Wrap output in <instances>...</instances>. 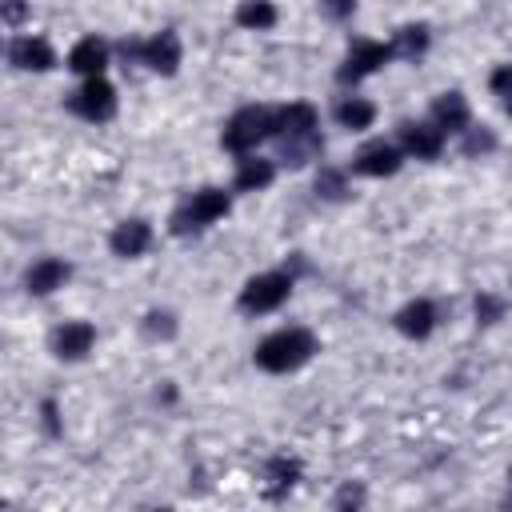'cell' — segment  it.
I'll list each match as a JSON object with an SVG mask.
<instances>
[{"label": "cell", "instance_id": "cell-1", "mask_svg": "<svg viewBox=\"0 0 512 512\" xmlns=\"http://www.w3.org/2000/svg\"><path fill=\"white\" fill-rule=\"evenodd\" d=\"M316 336L308 332V328H300V324H288V328H276V332H268L260 344H256V352H252V360H256V368L260 372H272V376H288V372H296V368H304L312 356H316Z\"/></svg>", "mask_w": 512, "mask_h": 512}, {"label": "cell", "instance_id": "cell-2", "mask_svg": "<svg viewBox=\"0 0 512 512\" xmlns=\"http://www.w3.org/2000/svg\"><path fill=\"white\" fill-rule=\"evenodd\" d=\"M272 128H276V108H268V104H244V108H236L224 120L220 148L232 152V156H248L264 140H272Z\"/></svg>", "mask_w": 512, "mask_h": 512}, {"label": "cell", "instance_id": "cell-3", "mask_svg": "<svg viewBox=\"0 0 512 512\" xmlns=\"http://www.w3.org/2000/svg\"><path fill=\"white\" fill-rule=\"evenodd\" d=\"M232 212V192H224V188H196L188 200H180L176 204V212L168 216V232L172 236H196V232H204V228H212L216 220H224Z\"/></svg>", "mask_w": 512, "mask_h": 512}, {"label": "cell", "instance_id": "cell-4", "mask_svg": "<svg viewBox=\"0 0 512 512\" xmlns=\"http://www.w3.org/2000/svg\"><path fill=\"white\" fill-rule=\"evenodd\" d=\"M292 288H296V272L272 268V272L248 276L244 288H240V296H236V304H240V312H248V316H264V312H276V308L292 296Z\"/></svg>", "mask_w": 512, "mask_h": 512}, {"label": "cell", "instance_id": "cell-5", "mask_svg": "<svg viewBox=\"0 0 512 512\" xmlns=\"http://www.w3.org/2000/svg\"><path fill=\"white\" fill-rule=\"evenodd\" d=\"M120 52H124V60H136V64H144V68L156 72V76H176V72H180V60H184L180 36H176L172 28L156 32V36H148V40H124Z\"/></svg>", "mask_w": 512, "mask_h": 512}, {"label": "cell", "instance_id": "cell-6", "mask_svg": "<svg viewBox=\"0 0 512 512\" xmlns=\"http://www.w3.org/2000/svg\"><path fill=\"white\" fill-rule=\"evenodd\" d=\"M388 60H396L392 40H352L348 52H344V60H340V68H336V80H340L344 88H348V84H360V80H368L372 72H380Z\"/></svg>", "mask_w": 512, "mask_h": 512}, {"label": "cell", "instance_id": "cell-7", "mask_svg": "<svg viewBox=\"0 0 512 512\" xmlns=\"http://www.w3.org/2000/svg\"><path fill=\"white\" fill-rule=\"evenodd\" d=\"M116 108H120L116 88H112L104 76H88V80H80V88L68 96V112L80 116V120H88V124H104V120H112Z\"/></svg>", "mask_w": 512, "mask_h": 512}, {"label": "cell", "instance_id": "cell-8", "mask_svg": "<svg viewBox=\"0 0 512 512\" xmlns=\"http://www.w3.org/2000/svg\"><path fill=\"white\" fill-rule=\"evenodd\" d=\"M400 164H404V148H400L396 140H368V144L352 156L348 172H356V176H372V180H384V176H396V172H400Z\"/></svg>", "mask_w": 512, "mask_h": 512}, {"label": "cell", "instance_id": "cell-9", "mask_svg": "<svg viewBox=\"0 0 512 512\" xmlns=\"http://www.w3.org/2000/svg\"><path fill=\"white\" fill-rule=\"evenodd\" d=\"M48 348H52L56 360L76 364V360H84L96 348V324H88V320H64V324L52 328Z\"/></svg>", "mask_w": 512, "mask_h": 512}, {"label": "cell", "instance_id": "cell-10", "mask_svg": "<svg viewBox=\"0 0 512 512\" xmlns=\"http://www.w3.org/2000/svg\"><path fill=\"white\" fill-rule=\"evenodd\" d=\"M8 64L16 72H52L56 68V48L44 36L20 32V36L8 40Z\"/></svg>", "mask_w": 512, "mask_h": 512}, {"label": "cell", "instance_id": "cell-11", "mask_svg": "<svg viewBox=\"0 0 512 512\" xmlns=\"http://www.w3.org/2000/svg\"><path fill=\"white\" fill-rule=\"evenodd\" d=\"M72 280V264L64 256H40L24 268V292L28 296H52Z\"/></svg>", "mask_w": 512, "mask_h": 512}, {"label": "cell", "instance_id": "cell-12", "mask_svg": "<svg viewBox=\"0 0 512 512\" xmlns=\"http://www.w3.org/2000/svg\"><path fill=\"white\" fill-rule=\"evenodd\" d=\"M392 324H396V332L404 340H428L436 332V324H440V308L428 296H416V300H408V304L396 308Z\"/></svg>", "mask_w": 512, "mask_h": 512}, {"label": "cell", "instance_id": "cell-13", "mask_svg": "<svg viewBox=\"0 0 512 512\" xmlns=\"http://www.w3.org/2000/svg\"><path fill=\"white\" fill-rule=\"evenodd\" d=\"M444 132L432 124V120H404L400 124V148H404V156H412V160H436L440 152H444Z\"/></svg>", "mask_w": 512, "mask_h": 512}, {"label": "cell", "instance_id": "cell-14", "mask_svg": "<svg viewBox=\"0 0 512 512\" xmlns=\"http://www.w3.org/2000/svg\"><path fill=\"white\" fill-rule=\"evenodd\" d=\"M320 132V112L304 100H288L276 108V128L272 140H300V136H316Z\"/></svg>", "mask_w": 512, "mask_h": 512}, {"label": "cell", "instance_id": "cell-15", "mask_svg": "<svg viewBox=\"0 0 512 512\" xmlns=\"http://www.w3.org/2000/svg\"><path fill=\"white\" fill-rule=\"evenodd\" d=\"M108 248H112V256H120V260H136V256H144V252L152 248V224H148L144 216H128V220H120V224L108 232Z\"/></svg>", "mask_w": 512, "mask_h": 512}, {"label": "cell", "instance_id": "cell-16", "mask_svg": "<svg viewBox=\"0 0 512 512\" xmlns=\"http://www.w3.org/2000/svg\"><path fill=\"white\" fill-rule=\"evenodd\" d=\"M108 56H112L108 40H100V36H84V40H76V44L68 48V72H76L80 80H88V76H104Z\"/></svg>", "mask_w": 512, "mask_h": 512}, {"label": "cell", "instance_id": "cell-17", "mask_svg": "<svg viewBox=\"0 0 512 512\" xmlns=\"http://www.w3.org/2000/svg\"><path fill=\"white\" fill-rule=\"evenodd\" d=\"M428 120H432V124H436L444 136H460V132L472 124V108H468L464 92H440V96L432 100Z\"/></svg>", "mask_w": 512, "mask_h": 512}, {"label": "cell", "instance_id": "cell-18", "mask_svg": "<svg viewBox=\"0 0 512 512\" xmlns=\"http://www.w3.org/2000/svg\"><path fill=\"white\" fill-rule=\"evenodd\" d=\"M300 476H304V468H300V460L296 456H272L268 464H264V496L268 500H284L296 484H300Z\"/></svg>", "mask_w": 512, "mask_h": 512}, {"label": "cell", "instance_id": "cell-19", "mask_svg": "<svg viewBox=\"0 0 512 512\" xmlns=\"http://www.w3.org/2000/svg\"><path fill=\"white\" fill-rule=\"evenodd\" d=\"M272 180H276V160L256 156V152H248V156L236 160V176H232V188L236 192H264Z\"/></svg>", "mask_w": 512, "mask_h": 512}, {"label": "cell", "instance_id": "cell-20", "mask_svg": "<svg viewBox=\"0 0 512 512\" xmlns=\"http://www.w3.org/2000/svg\"><path fill=\"white\" fill-rule=\"evenodd\" d=\"M332 116H336L340 128L364 132V128H372V120H376V104H372L368 96H356V92H352V96H340V100H336Z\"/></svg>", "mask_w": 512, "mask_h": 512}, {"label": "cell", "instance_id": "cell-21", "mask_svg": "<svg viewBox=\"0 0 512 512\" xmlns=\"http://www.w3.org/2000/svg\"><path fill=\"white\" fill-rule=\"evenodd\" d=\"M232 20H236V28H244V32H268V28L280 20V12H276L272 0H240L236 12H232Z\"/></svg>", "mask_w": 512, "mask_h": 512}, {"label": "cell", "instance_id": "cell-22", "mask_svg": "<svg viewBox=\"0 0 512 512\" xmlns=\"http://www.w3.org/2000/svg\"><path fill=\"white\" fill-rule=\"evenodd\" d=\"M428 44H432L428 24H400V28L392 32V52H396V60H420V56L428 52Z\"/></svg>", "mask_w": 512, "mask_h": 512}, {"label": "cell", "instance_id": "cell-23", "mask_svg": "<svg viewBox=\"0 0 512 512\" xmlns=\"http://www.w3.org/2000/svg\"><path fill=\"white\" fill-rule=\"evenodd\" d=\"M176 332H180V316L172 308H148L140 320V336L152 344H168V340H176Z\"/></svg>", "mask_w": 512, "mask_h": 512}, {"label": "cell", "instance_id": "cell-24", "mask_svg": "<svg viewBox=\"0 0 512 512\" xmlns=\"http://www.w3.org/2000/svg\"><path fill=\"white\" fill-rule=\"evenodd\" d=\"M276 144H280L276 160H284L288 168H304V164H312L324 152V136L320 132L316 136H300V140H276Z\"/></svg>", "mask_w": 512, "mask_h": 512}, {"label": "cell", "instance_id": "cell-25", "mask_svg": "<svg viewBox=\"0 0 512 512\" xmlns=\"http://www.w3.org/2000/svg\"><path fill=\"white\" fill-rule=\"evenodd\" d=\"M496 144H500V140H496V132H492V128H484V124H480V128H476V124H468V128L460 132V152H464L468 160H484V156H492V152H496Z\"/></svg>", "mask_w": 512, "mask_h": 512}, {"label": "cell", "instance_id": "cell-26", "mask_svg": "<svg viewBox=\"0 0 512 512\" xmlns=\"http://www.w3.org/2000/svg\"><path fill=\"white\" fill-rule=\"evenodd\" d=\"M312 188H316L320 200H344V196H348V172L324 164V168L316 172V184H312Z\"/></svg>", "mask_w": 512, "mask_h": 512}, {"label": "cell", "instance_id": "cell-27", "mask_svg": "<svg viewBox=\"0 0 512 512\" xmlns=\"http://www.w3.org/2000/svg\"><path fill=\"white\" fill-rule=\"evenodd\" d=\"M472 312H476V324L480 328H492V324H500L508 316V300L496 296V292H480L476 304H472Z\"/></svg>", "mask_w": 512, "mask_h": 512}, {"label": "cell", "instance_id": "cell-28", "mask_svg": "<svg viewBox=\"0 0 512 512\" xmlns=\"http://www.w3.org/2000/svg\"><path fill=\"white\" fill-rule=\"evenodd\" d=\"M488 88H492V96L500 100V108L512 116V64H496L492 76H488Z\"/></svg>", "mask_w": 512, "mask_h": 512}, {"label": "cell", "instance_id": "cell-29", "mask_svg": "<svg viewBox=\"0 0 512 512\" xmlns=\"http://www.w3.org/2000/svg\"><path fill=\"white\" fill-rule=\"evenodd\" d=\"M320 12H324L328 20H336V24H344V20H352L356 0H320Z\"/></svg>", "mask_w": 512, "mask_h": 512}, {"label": "cell", "instance_id": "cell-30", "mask_svg": "<svg viewBox=\"0 0 512 512\" xmlns=\"http://www.w3.org/2000/svg\"><path fill=\"white\" fill-rule=\"evenodd\" d=\"M0 8H4V24L8 28H20L28 20V4L24 0H0Z\"/></svg>", "mask_w": 512, "mask_h": 512}, {"label": "cell", "instance_id": "cell-31", "mask_svg": "<svg viewBox=\"0 0 512 512\" xmlns=\"http://www.w3.org/2000/svg\"><path fill=\"white\" fill-rule=\"evenodd\" d=\"M332 504H336V508H360V504H364V488L344 484V488H340V496H336Z\"/></svg>", "mask_w": 512, "mask_h": 512}, {"label": "cell", "instance_id": "cell-32", "mask_svg": "<svg viewBox=\"0 0 512 512\" xmlns=\"http://www.w3.org/2000/svg\"><path fill=\"white\" fill-rule=\"evenodd\" d=\"M40 416H44L48 436H60V412H56V400H44V404H40Z\"/></svg>", "mask_w": 512, "mask_h": 512}, {"label": "cell", "instance_id": "cell-33", "mask_svg": "<svg viewBox=\"0 0 512 512\" xmlns=\"http://www.w3.org/2000/svg\"><path fill=\"white\" fill-rule=\"evenodd\" d=\"M508 492H512V468H508Z\"/></svg>", "mask_w": 512, "mask_h": 512}]
</instances>
